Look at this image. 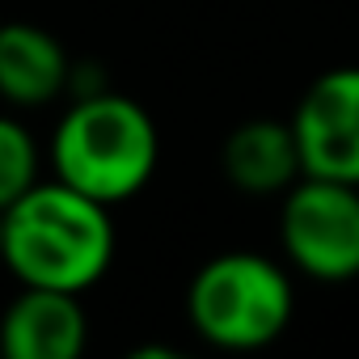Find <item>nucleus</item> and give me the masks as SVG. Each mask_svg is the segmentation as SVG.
I'll list each match as a JSON object with an SVG mask.
<instances>
[{
    "mask_svg": "<svg viewBox=\"0 0 359 359\" xmlns=\"http://www.w3.org/2000/svg\"><path fill=\"white\" fill-rule=\"evenodd\" d=\"M114 258L110 208L68 182H34L5 208V262L26 287L85 292Z\"/></svg>",
    "mask_w": 359,
    "mask_h": 359,
    "instance_id": "nucleus-1",
    "label": "nucleus"
},
{
    "mask_svg": "<svg viewBox=\"0 0 359 359\" xmlns=\"http://www.w3.org/2000/svg\"><path fill=\"white\" fill-rule=\"evenodd\" d=\"M156 123L148 110L123 93H85L60 118L51 135L55 177L72 191L114 208L148 187L156 169Z\"/></svg>",
    "mask_w": 359,
    "mask_h": 359,
    "instance_id": "nucleus-2",
    "label": "nucleus"
},
{
    "mask_svg": "<svg viewBox=\"0 0 359 359\" xmlns=\"http://www.w3.org/2000/svg\"><path fill=\"white\" fill-rule=\"evenodd\" d=\"M296 296L279 262L254 250L212 258L187 292V317L199 338L220 351H258L292 321Z\"/></svg>",
    "mask_w": 359,
    "mask_h": 359,
    "instance_id": "nucleus-3",
    "label": "nucleus"
},
{
    "mask_svg": "<svg viewBox=\"0 0 359 359\" xmlns=\"http://www.w3.org/2000/svg\"><path fill=\"white\" fill-rule=\"evenodd\" d=\"M279 237L304 275L342 283L359 275V187L330 177H300L283 191Z\"/></svg>",
    "mask_w": 359,
    "mask_h": 359,
    "instance_id": "nucleus-4",
    "label": "nucleus"
},
{
    "mask_svg": "<svg viewBox=\"0 0 359 359\" xmlns=\"http://www.w3.org/2000/svg\"><path fill=\"white\" fill-rule=\"evenodd\" d=\"M300 169L359 187V68L321 72L292 114Z\"/></svg>",
    "mask_w": 359,
    "mask_h": 359,
    "instance_id": "nucleus-5",
    "label": "nucleus"
},
{
    "mask_svg": "<svg viewBox=\"0 0 359 359\" xmlns=\"http://www.w3.org/2000/svg\"><path fill=\"white\" fill-rule=\"evenodd\" d=\"M85 309L76 292L26 287L0 317V351L9 359H76L85 351Z\"/></svg>",
    "mask_w": 359,
    "mask_h": 359,
    "instance_id": "nucleus-6",
    "label": "nucleus"
},
{
    "mask_svg": "<svg viewBox=\"0 0 359 359\" xmlns=\"http://www.w3.org/2000/svg\"><path fill=\"white\" fill-rule=\"evenodd\" d=\"M72 68L55 34L30 22H0V97L13 106H47L64 93Z\"/></svg>",
    "mask_w": 359,
    "mask_h": 359,
    "instance_id": "nucleus-7",
    "label": "nucleus"
},
{
    "mask_svg": "<svg viewBox=\"0 0 359 359\" xmlns=\"http://www.w3.org/2000/svg\"><path fill=\"white\" fill-rule=\"evenodd\" d=\"M224 173L245 195H283L300 182V148L292 123L279 118H250L224 140Z\"/></svg>",
    "mask_w": 359,
    "mask_h": 359,
    "instance_id": "nucleus-8",
    "label": "nucleus"
},
{
    "mask_svg": "<svg viewBox=\"0 0 359 359\" xmlns=\"http://www.w3.org/2000/svg\"><path fill=\"white\" fill-rule=\"evenodd\" d=\"M34 182H39V144H34V135L18 118L0 114V212L9 203H18Z\"/></svg>",
    "mask_w": 359,
    "mask_h": 359,
    "instance_id": "nucleus-9",
    "label": "nucleus"
},
{
    "mask_svg": "<svg viewBox=\"0 0 359 359\" xmlns=\"http://www.w3.org/2000/svg\"><path fill=\"white\" fill-rule=\"evenodd\" d=\"M0 258H5V212H0Z\"/></svg>",
    "mask_w": 359,
    "mask_h": 359,
    "instance_id": "nucleus-10",
    "label": "nucleus"
}]
</instances>
